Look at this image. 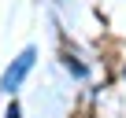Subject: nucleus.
Returning <instances> with one entry per match:
<instances>
[{
  "instance_id": "2",
  "label": "nucleus",
  "mask_w": 126,
  "mask_h": 118,
  "mask_svg": "<svg viewBox=\"0 0 126 118\" xmlns=\"http://www.w3.org/2000/svg\"><path fill=\"white\" fill-rule=\"evenodd\" d=\"M4 118H19V107H15V103H11V107H8V114H4Z\"/></svg>"
},
{
  "instance_id": "1",
  "label": "nucleus",
  "mask_w": 126,
  "mask_h": 118,
  "mask_svg": "<svg viewBox=\"0 0 126 118\" xmlns=\"http://www.w3.org/2000/svg\"><path fill=\"white\" fill-rule=\"evenodd\" d=\"M33 59H37V52H33V48H26V52L15 59V63L4 70V78H0V89H4V92L19 89V85H22V78H26V74H30V67H33Z\"/></svg>"
}]
</instances>
